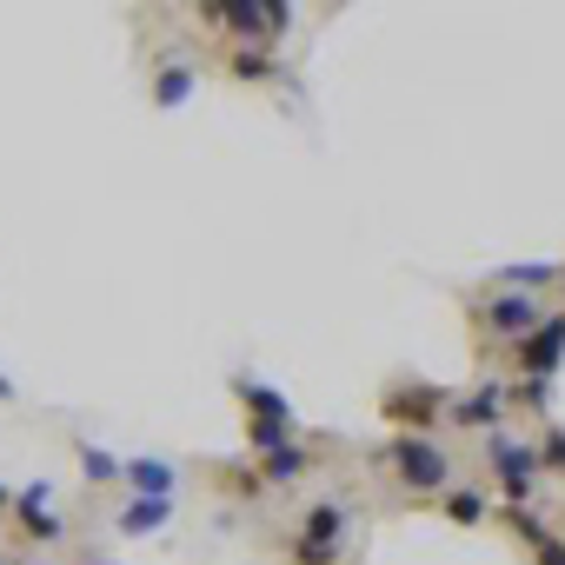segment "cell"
I'll list each match as a JSON object with an SVG mask.
<instances>
[{"mask_svg": "<svg viewBox=\"0 0 565 565\" xmlns=\"http://www.w3.org/2000/svg\"><path fill=\"white\" fill-rule=\"evenodd\" d=\"M499 279H505L512 294H539V287H552V279H558V266L552 259H532V266H505Z\"/></svg>", "mask_w": 565, "mask_h": 565, "instance_id": "30bf717a", "label": "cell"}, {"mask_svg": "<svg viewBox=\"0 0 565 565\" xmlns=\"http://www.w3.org/2000/svg\"><path fill=\"white\" fill-rule=\"evenodd\" d=\"M81 472H87L94 486H107V479H127V459H114V452H100V446H81Z\"/></svg>", "mask_w": 565, "mask_h": 565, "instance_id": "5bb4252c", "label": "cell"}, {"mask_svg": "<svg viewBox=\"0 0 565 565\" xmlns=\"http://www.w3.org/2000/svg\"><path fill=\"white\" fill-rule=\"evenodd\" d=\"M512 353H519V373H525V380H552V373H558V360H565V313H558V320H545L539 333H525Z\"/></svg>", "mask_w": 565, "mask_h": 565, "instance_id": "277c9868", "label": "cell"}, {"mask_svg": "<svg viewBox=\"0 0 565 565\" xmlns=\"http://www.w3.org/2000/svg\"><path fill=\"white\" fill-rule=\"evenodd\" d=\"M399 426H426L433 413H439V393H393V406H386Z\"/></svg>", "mask_w": 565, "mask_h": 565, "instance_id": "8fae6325", "label": "cell"}, {"mask_svg": "<svg viewBox=\"0 0 565 565\" xmlns=\"http://www.w3.org/2000/svg\"><path fill=\"white\" fill-rule=\"evenodd\" d=\"M539 466H545V452L532 446V439H512V433H492V472H499V486L512 492V505L532 492V479H539Z\"/></svg>", "mask_w": 565, "mask_h": 565, "instance_id": "7a4b0ae2", "label": "cell"}, {"mask_svg": "<svg viewBox=\"0 0 565 565\" xmlns=\"http://www.w3.org/2000/svg\"><path fill=\"white\" fill-rule=\"evenodd\" d=\"M0 399H14V386H8V380H0Z\"/></svg>", "mask_w": 565, "mask_h": 565, "instance_id": "ffe728a7", "label": "cell"}, {"mask_svg": "<svg viewBox=\"0 0 565 565\" xmlns=\"http://www.w3.org/2000/svg\"><path fill=\"white\" fill-rule=\"evenodd\" d=\"M239 393H246V413H253V419H294V406L279 399L273 386H253V380H239Z\"/></svg>", "mask_w": 565, "mask_h": 565, "instance_id": "7c38bea8", "label": "cell"}, {"mask_svg": "<svg viewBox=\"0 0 565 565\" xmlns=\"http://www.w3.org/2000/svg\"><path fill=\"white\" fill-rule=\"evenodd\" d=\"M127 486H134L140 499H167V492H173V466H160V459H127Z\"/></svg>", "mask_w": 565, "mask_h": 565, "instance_id": "ba28073f", "label": "cell"}, {"mask_svg": "<svg viewBox=\"0 0 565 565\" xmlns=\"http://www.w3.org/2000/svg\"><path fill=\"white\" fill-rule=\"evenodd\" d=\"M233 74H239V81H259V74H266V54H259V47H239V54H233Z\"/></svg>", "mask_w": 565, "mask_h": 565, "instance_id": "e0dca14e", "label": "cell"}, {"mask_svg": "<svg viewBox=\"0 0 565 565\" xmlns=\"http://www.w3.org/2000/svg\"><path fill=\"white\" fill-rule=\"evenodd\" d=\"M539 452H545V466H565V433H545V446H539Z\"/></svg>", "mask_w": 565, "mask_h": 565, "instance_id": "ac0fdd59", "label": "cell"}, {"mask_svg": "<svg viewBox=\"0 0 565 565\" xmlns=\"http://www.w3.org/2000/svg\"><path fill=\"white\" fill-rule=\"evenodd\" d=\"M340 532H347V505H340V499L313 505V512H307V532H300V565H333Z\"/></svg>", "mask_w": 565, "mask_h": 565, "instance_id": "3957f363", "label": "cell"}, {"mask_svg": "<svg viewBox=\"0 0 565 565\" xmlns=\"http://www.w3.org/2000/svg\"><path fill=\"white\" fill-rule=\"evenodd\" d=\"M167 519H173V505H167V499H134V505L120 512V532H127V539H147V532H160Z\"/></svg>", "mask_w": 565, "mask_h": 565, "instance_id": "9c48e42d", "label": "cell"}, {"mask_svg": "<svg viewBox=\"0 0 565 565\" xmlns=\"http://www.w3.org/2000/svg\"><path fill=\"white\" fill-rule=\"evenodd\" d=\"M393 472H399L413 492H433V486H446V479H452V459H446L426 433H406V439L393 446Z\"/></svg>", "mask_w": 565, "mask_h": 565, "instance_id": "6da1fadb", "label": "cell"}, {"mask_svg": "<svg viewBox=\"0 0 565 565\" xmlns=\"http://www.w3.org/2000/svg\"><path fill=\"white\" fill-rule=\"evenodd\" d=\"M47 505H54V492H47V486H28V492L14 499V519H21V532H28V539H61V532H67V525H61V512H47Z\"/></svg>", "mask_w": 565, "mask_h": 565, "instance_id": "8992f818", "label": "cell"}, {"mask_svg": "<svg viewBox=\"0 0 565 565\" xmlns=\"http://www.w3.org/2000/svg\"><path fill=\"white\" fill-rule=\"evenodd\" d=\"M193 87H200V81H193L186 67H167V74H160V87H153V100L173 114V107H186V94H193Z\"/></svg>", "mask_w": 565, "mask_h": 565, "instance_id": "4fadbf2b", "label": "cell"}, {"mask_svg": "<svg viewBox=\"0 0 565 565\" xmlns=\"http://www.w3.org/2000/svg\"><path fill=\"white\" fill-rule=\"evenodd\" d=\"M505 399H512L505 386H479V393H466L452 413H459V426H499V419H505Z\"/></svg>", "mask_w": 565, "mask_h": 565, "instance_id": "52a82bcc", "label": "cell"}, {"mask_svg": "<svg viewBox=\"0 0 565 565\" xmlns=\"http://www.w3.org/2000/svg\"><path fill=\"white\" fill-rule=\"evenodd\" d=\"M486 327H492V333H505V340L519 347L525 333H539V327H545V313H539V300H532V294H499V300H486Z\"/></svg>", "mask_w": 565, "mask_h": 565, "instance_id": "5b68a950", "label": "cell"}, {"mask_svg": "<svg viewBox=\"0 0 565 565\" xmlns=\"http://www.w3.org/2000/svg\"><path fill=\"white\" fill-rule=\"evenodd\" d=\"M0 565H8V558H0Z\"/></svg>", "mask_w": 565, "mask_h": 565, "instance_id": "44dd1931", "label": "cell"}, {"mask_svg": "<svg viewBox=\"0 0 565 565\" xmlns=\"http://www.w3.org/2000/svg\"><path fill=\"white\" fill-rule=\"evenodd\" d=\"M259 472H266V479H294V472H307V452H300V446H279V452H266Z\"/></svg>", "mask_w": 565, "mask_h": 565, "instance_id": "2e32d148", "label": "cell"}, {"mask_svg": "<svg viewBox=\"0 0 565 565\" xmlns=\"http://www.w3.org/2000/svg\"><path fill=\"white\" fill-rule=\"evenodd\" d=\"M446 519H459V525H479L486 519V499L466 486V492H446Z\"/></svg>", "mask_w": 565, "mask_h": 565, "instance_id": "9a60e30c", "label": "cell"}, {"mask_svg": "<svg viewBox=\"0 0 565 565\" xmlns=\"http://www.w3.org/2000/svg\"><path fill=\"white\" fill-rule=\"evenodd\" d=\"M8 505H14V492H8V486H0V512H8Z\"/></svg>", "mask_w": 565, "mask_h": 565, "instance_id": "d6986e66", "label": "cell"}]
</instances>
